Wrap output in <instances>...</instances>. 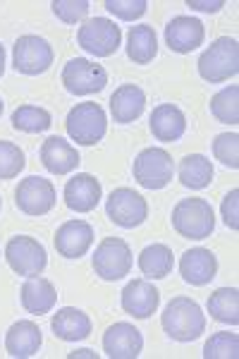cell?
I'll return each mask as SVG.
<instances>
[{
    "label": "cell",
    "mask_w": 239,
    "mask_h": 359,
    "mask_svg": "<svg viewBox=\"0 0 239 359\" xmlns=\"http://www.w3.org/2000/svg\"><path fill=\"white\" fill-rule=\"evenodd\" d=\"M158 53V36L151 25H137L127 34V55L137 65H149Z\"/></svg>",
    "instance_id": "cell-26"
},
{
    "label": "cell",
    "mask_w": 239,
    "mask_h": 359,
    "mask_svg": "<svg viewBox=\"0 0 239 359\" xmlns=\"http://www.w3.org/2000/svg\"><path fill=\"white\" fill-rule=\"evenodd\" d=\"M77 357H89V359H96V352H91V350H77V352H69V359H77Z\"/></svg>",
    "instance_id": "cell-38"
},
{
    "label": "cell",
    "mask_w": 239,
    "mask_h": 359,
    "mask_svg": "<svg viewBox=\"0 0 239 359\" xmlns=\"http://www.w3.org/2000/svg\"><path fill=\"white\" fill-rule=\"evenodd\" d=\"M122 309L127 311L134 318H149L151 314H156L161 304V292L153 287V283L144 280V278H137V280H130L122 290Z\"/></svg>",
    "instance_id": "cell-14"
},
{
    "label": "cell",
    "mask_w": 239,
    "mask_h": 359,
    "mask_svg": "<svg viewBox=\"0 0 239 359\" xmlns=\"http://www.w3.org/2000/svg\"><path fill=\"white\" fill-rule=\"evenodd\" d=\"M50 328H53L55 338L65 340V343H79L91 335V318L77 306H65V309H57Z\"/></svg>",
    "instance_id": "cell-22"
},
{
    "label": "cell",
    "mask_w": 239,
    "mask_h": 359,
    "mask_svg": "<svg viewBox=\"0 0 239 359\" xmlns=\"http://www.w3.org/2000/svg\"><path fill=\"white\" fill-rule=\"evenodd\" d=\"M41 343H43L41 328L34 321H17L5 333V350L10 357H34Z\"/></svg>",
    "instance_id": "cell-23"
},
{
    "label": "cell",
    "mask_w": 239,
    "mask_h": 359,
    "mask_svg": "<svg viewBox=\"0 0 239 359\" xmlns=\"http://www.w3.org/2000/svg\"><path fill=\"white\" fill-rule=\"evenodd\" d=\"M186 130V118L172 103H161L151 113V132L158 142H177Z\"/></svg>",
    "instance_id": "cell-24"
},
{
    "label": "cell",
    "mask_w": 239,
    "mask_h": 359,
    "mask_svg": "<svg viewBox=\"0 0 239 359\" xmlns=\"http://www.w3.org/2000/svg\"><path fill=\"white\" fill-rule=\"evenodd\" d=\"M91 5L86 0H55L53 3V13L57 20H62L65 25H77L89 15Z\"/></svg>",
    "instance_id": "cell-34"
},
{
    "label": "cell",
    "mask_w": 239,
    "mask_h": 359,
    "mask_svg": "<svg viewBox=\"0 0 239 359\" xmlns=\"http://www.w3.org/2000/svg\"><path fill=\"white\" fill-rule=\"evenodd\" d=\"M3 108H5V103H3V98H0V115H3Z\"/></svg>",
    "instance_id": "cell-40"
},
{
    "label": "cell",
    "mask_w": 239,
    "mask_h": 359,
    "mask_svg": "<svg viewBox=\"0 0 239 359\" xmlns=\"http://www.w3.org/2000/svg\"><path fill=\"white\" fill-rule=\"evenodd\" d=\"M3 72H5V48L0 43V77H3Z\"/></svg>",
    "instance_id": "cell-39"
},
{
    "label": "cell",
    "mask_w": 239,
    "mask_h": 359,
    "mask_svg": "<svg viewBox=\"0 0 239 359\" xmlns=\"http://www.w3.org/2000/svg\"><path fill=\"white\" fill-rule=\"evenodd\" d=\"M134 180L142 184L144 189H163L172 180L175 163L172 156L161 147H149L134 158L132 165Z\"/></svg>",
    "instance_id": "cell-5"
},
{
    "label": "cell",
    "mask_w": 239,
    "mask_h": 359,
    "mask_svg": "<svg viewBox=\"0 0 239 359\" xmlns=\"http://www.w3.org/2000/svg\"><path fill=\"white\" fill-rule=\"evenodd\" d=\"M175 266V257L172 249L168 245H161V242H153V245L144 247L142 254H139V269L142 273L151 278V280H163L172 273Z\"/></svg>",
    "instance_id": "cell-25"
},
{
    "label": "cell",
    "mask_w": 239,
    "mask_h": 359,
    "mask_svg": "<svg viewBox=\"0 0 239 359\" xmlns=\"http://www.w3.org/2000/svg\"><path fill=\"white\" fill-rule=\"evenodd\" d=\"M213 180V163L203 154H189L179 163V182L186 189H206Z\"/></svg>",
    "instance_id": "cell-27"
},
{
    "label": "cell",
    "mask_w": 239,
    "mask_h": 359,
    "mask_svg": "<svg viewBox=\"0 0 239 359\" xmlns=\"http://www.w3.org/2000/svg\"><path fill=\"white\" fill-rule=\"evenodd\" d=\"M163 331L177 343H194L206 331V314L189 297H172L161 314Z\"/></svg>",
    "instance_id": "cell-1"
},
{
    "label": "cell",
    "mask_w": 239,
    "mask_h": 359,
    "mask_svg": "<svg viewBox=\"0 0 239 359\" xmlns=\"http://www.w3.org/2000/svg\"><path fill=\"white\" fill-rule=\"evenodd\" d=\"M213 156L223 165L237 170L239 168V135L237 132H223L213 142Z\"/></svg>",
    "instance_id": "cell-33"
},
{
    "label": "cell",
    "mask_w": 239,
    "mask_h": 359,
    "mask_svg": "<svg viewBox=\"0 0 239 359\" xmlns=\"http://www.w3.org/2000/svg\"><path fill=\"white\" fill-rule=\"evenodd\" d=\"M101 182L93 175H89V172H77L65 184V204L77 213L93 211L98 206V201H101Z\"/></svg>",
    "instance_id": "cell-18"
},
{
    "label": "cell",
    "mask_w": 239,
    "mask_h": 359,
    "mask_svg": "<svg viewBox=\"0 0 239 359\" xmlns=\"http://www.w3.org/2000/svg\"><path fill=\"white\" fill-rule=\"evenodd\" d=\"M149 3L146 0H106V10L110 15H115L118 20L134 22L146 13Z\"/></svg>",
    "instance_id": "cell-35"
},
{
    "label": "cell",
    "mask_w": 239,
    "mask_h": 359,
    "mask_svg": "<svg viewBox=\"0 0 239 359\" xmlns=\"http://www.w3.org/2000/svg\"><path fill=\"white\" fill-rule=\"evenodd\" d=\"M203 357L206 359H237L239 357V338L237 333H213L203 345Z\"/></svg>",
    "instance_id": "cell-31"
},
{
    "label": "cell",
    "mask_w": 239,
    "mask_h": 359,
    "mask_svg": "<svg viewBox=\"0 0 239 359\" xmlns=\"http://www.w3.org/2000/svg\"><path fill=\"white\" fill-rule=\"evenodd\" d=\"M15 204L27 216H46L55 206V187L50 180L29 175L17 184Z\"/></svg>",
    "instance_id": "cell-12"
},
{
    "label": "cell",
    "mask_w": 239,
    "mask_h": 359,
    "mask_svg": "<svg viewBox=\"0 0 239 359\" xmlns=\"http://www.w3.org/2000/svg\"><path fill=\"white\" fill-rule=\"evenodd\" d=\"M179 273H182L184 283H189V285H208L215 278V273H218V259L206 247L186 249L182 259H179Z\"/></svg>",
    "instance_id": "cell-15"
},
{
    "label": "cell",
    "mask_w": 239,
    "mask_h": 359,
    "mask_svg": "<svg viewBox=\"0 0 239 359\" xmlns=\"http://www.w3.org/2000/svg\"><path fill=\"white\" fill-rule=\"evenodd\" d=\"M0 208H3V199H0Z\"/></svg>",
    "instance_id": "cell-41"
},
{
    "label": "cell",
    "mask_w": 239,
    "mask_h": 359,
    "mask_svg": "<svg viewBox=\"0 0 239 359\" xmlns=\"http://www.w3.org/2000/svg\"><path fill=\"white\" fill-rule=\"evenodd\" d=\"M5 259H8V266L17 276L27 278L39 276L46 269V264H48L43 245L29 235L10 237L8 245H5Z\"/></svg>",
    "instance_id": "cell-9"
},
{
    "label": "cell",
    "mask_w": 239,
    "mask_h": 359,
    "mask_svg": "<svg viewBox=\"0 0 239 359\" xmlns=\"http://www.w3.org/2000/svg\"><path fill=\"white\" fill-rule=\"evenodd\" d=\"M144 338L139 333V328H134L132 323L118 321L103 333V352L110 359H137L142 355Z\"/></svg>",
    "instance_id": "cell-13"
},
{
    "label": "cell",
    "mask_w": 239,
    "mask_h": 359,
    "mask_svg": "<svg viewBox=\"0 0 239 359\" xmlns=\"http://www.w3.org/2000/svg\"><path fill=\"white\" fill-rule=\"evenodd\" d=\"M77 41L86 53L96 57H110L113 53H118L122 32L108 17H91L79 27Z\"/></svg>",
    "instance_id": "cell-6"
},
{
    "label": "cell",
    "mask_w": 239,
    "mask_h": 359,
    "mask_svg": "<svg viewBox=\"0 0 239 359\" xmlns=\"http://www.w3.org/2000/svg\"><path fill=\"white\" fill-rule=\"evenodd\" d=\"M108 218L120 228H137L149 218V204L142 194L130 187H118L106 201Z\"/></svg>",
    "instance_id": "cell-11"
},
{
    "label": "cell",
    "mask_w": 239,
    "mask_h": 359,
    "mask_svg": "<svg viewBox=\"0 0 239 359\" xmlns=\"http://www.w3.org/2000/svg\"><path fill=\"white\" fill-rule=\"evenodd\" d=\"M53 46L46 39L36 36V34H27L20 36L13 46V65L17 72L29 74V77H36L43 74L46 69L53 65Z\"/></svg>",
    "instance_id": "cell-7"
},
{
    "label": "cell",
    "mask_w": 239,
    "mask_h": 359,
    "mask_svg": "<svg viewBox=\"0 0 239 359\" xmlns=\"http://www.w3.org/2000/svg\"><path fill=\"white\" fill-rule=\"evenodd\" d=\"M144 108H146V94L137 84H122L110 96V113L120 125H130L137 118H142Z\"/></svg>",
    "instance_id": "cell-21"
},
{
    "label": "cell",
    "mask_w": 239,
    "mask_h": 359,
    "mask_svg": "<svg viewBox=\"0 0 239 359\" xmlns=\"http://www.w3.org/2000/svg\"><path fill=\"white\" fill-rule=\"evenodd\" d=\"M203 36H206V29H203L201 20H196V17L179 15L170 20V25L165 27L168 48L175 50V53H191V50H196L203 43Z\"/></svg>",
    "instance_id": "cell-16"
},
{
    "label": "cell",
    "mask_w": 239,
    "mask_h": 359,
    "mask_svg": "<svg viewBox=\"0 0 239 359\" xmlns=\"http://www.w3.org/2000/svg\"><path fill=\"white\" fill-rule=\"evenodd\" d=\"M62 84L74 96L98 94V91L106 89L108 72L101 65H96V62L86 60V57H72L62 67Z\"/></svg>",
    "instance_id": "cell-10"
},
{
    "label": "cell",
    "mask_w": 239,
    "mask_h": 359,
    "mask_svg": "<svg viewBox=\"0 0 239 359\" xmlns=\"http://www.w3.org/2000/svg\"><path fill=\"white\" fill-rule=\"evenodd\" d=\"M239 72V43L237 39L220 36L199 57V74L206 82L218 84Z\"/></svg>",
    "instance_id": "cell-3"
},
{
    "label": "cell",
    "mask_w": 239,
    "mask_h": 359,
    "mask_svg": "<svg viewBox=\"0 0 239 359\" xmlns=\"http://www.w3.org/2000/svg\"><path fill=\"white\" fill-rule=\"evenodd\" d=\"M208 314L220 323H239V292L237 287H218L208 297Z\"/></svg>",
    "instance_id": "cell-28"
},
{
    "label": "cell",
    "mask_w": 239,
    "mask_h": 359,
    "mask_svg": "<svg viewBox=\"0 0 239 359\" xmlns=\"http://www.w3.org/2000/svg\"><path fill=\"white\" fill-rule=\"evenodd\" d=\"M53 125V118L46 108L41 106H20L13 113V127L27 135H36V132H46Z\"/></svg>",
    "instance_id": "cell-30"
},
{
    "label": "cell",
    "mask_w": 239,
    "mask_h": 359,
    "mask_svg": "<svg viewBox=\"0 0 239 359\" xmlns=\"http://www.w3.org/2000/svg\"><path fill=\"white\" fill-rule=\"evenodd\" d=\"M186 5L194 10H201V13H218L220 8H225L223 0H213V3H201V0H186Z\"/></svg>",
    "instance_id": "cell-37"
},
{
    "label": "cell",
    "mask_w": 239,
    "mask_h": 359,
    "mask_svg": "<svg viewBox=\"0 0 239 359\" xmlns=\"http://www.w3.org/2000/svg\"><path fill=\"white\" fill-rule=\"evenodd\" d=\"M132 249L120 237H106L93 254V271L103 280H120L132 271Z\"/></svg>",
    "instance_id": "cell-8"
},
{
    "label": "cell",
    "mask_w": 239,
    "mask_h": 359,
    "mask_svg": "<svg viewBox=\"0 0 239 359\" xmlns=\"http://www.w3.org/2000/svg\"><path fill=\"white\" fill-rule=\"evenodd\" d=\"M79 161V151L62 137H48L41 147V163L53 175H67L77 170Z\"/></svg>",
    "instance_id": "cell-19"
},
{
    "label": "cell",
    "mask_w": 239,
    "mask_h": 359,
    "mask_svg": "<svg viewBox=\"0 0 239 359\" xmlns=\"http://www.w3.org/2000/svg\"><path fill=\"white\" fill-rule=\"evenodd\" d=\"M223 218L230 230H239V189H232L223 199Z\"/></svg>",
    "instance_id": "cell-36"
},
{
    "label": "cell",
    "mask_w": 239,
    "mask_h": 359,
    "mask_svg": "<svg viewBox=\"0 0 239 359\" xmlns=\"http://www.w3.org/2000/svg\"><path fill=\"white\" fill-rule=\"evenodd\" d=\"M93 245V228L86 221H67L55 233V249L65 259H79Z\"/></svg>",
    "instance_id": "cell-17"
},
{
    "label": "cell",
    "mask_w": 239,
    "mask_h": 359,
    "mask_svg": "<svg viewBox=\"0 0 239 359\" xmlns=\"http://www.w3.org/2000/svg\"><path fill=\"white\" fill-rule=\"evenodd\" d=\"M211 113L218 123L237 125L239 123V86H225L211 98Z\"/></svg>",
    "instance_id": "cell-29"
},
{
    "label": "cell",
    "mask_w": 239,
    "mask_h": 359,
    "mask_svg": "<svg viewBox=\"0 0 239 359\" xmlns=\"http://www.w3.org/2000/svg\"><path fill=\"white\" fill-rule=\"evenodd\" d=\"M172 228L186 240H206L215 230V213L211 201L191 196L177 201L172 208Z\"/></svg>",
    "instance_id": "cell-2"
},
{
    "label": "cell",
    "mask_w": 239,
    "mask_h": 359,
    "mask_svg": "<svg viewBox=\"0 0 239 359\" xmlns=\"http://www.w3.org/2000/svg\"><path fill=\"white\" fill-rule=\"evenodd\" d=\"M20 299H22V306L34 316H41V314H48L50 309L55 306L57 302V290L50 280L41 276H29L22 285V292H20Z\"/></svg>",
    "instance_id": "cell-20"
},
{
    "label": "cell",
    "mask_w": 239,
    "mask_h": 359,
    "mask_svg": "<svg viewBox=\"0 0 239 359\" xmlns=\"http://www.w3.org/2000/svg\"><path fill=\"white\" fill-rule=\"evenodd\" d=\"M25 151L17 144L0 139V180H13L25 170Z\"/></svg>",
    "instance_id": "cell-32"
},
{
    "label": "cell",
    "mask_w": 239,
    "mask_h": 359,
    "mask_svg": "<svg viewBox=\"0 0 239 359\" xmlns=\"http://www.w3.org/2000/svg\"><path fill=\"white\" fill-rule=\"evenodd\" d=\"M67 135L72 142L81 144V147H93L98 144L108 132V118L98 103H77L72 111L67 113L65 120Z\"/></svg>",
    "instance_id": "cell-4"
}]
</instances>
